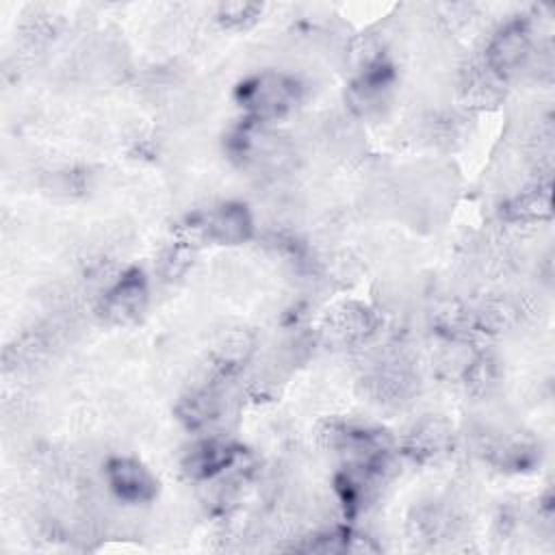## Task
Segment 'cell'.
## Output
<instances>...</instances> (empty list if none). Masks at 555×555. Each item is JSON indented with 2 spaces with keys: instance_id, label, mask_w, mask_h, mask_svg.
I'll list each match as a JSON object with an SVG mask.
<instances>
[{
  "instance_id": "obj_5",
  "label": "cell",
  "mask_w": 555,
  "mask_h": 555,
  "mask_svg": "<svg viewBox=\"0 0 555 555\" xmlns=\"http://www.w3.org/2000/svg\"><path fill=\"white\" fill-rule=\"evenodd\" d=\"M199 228L212 241L241 243L251 232V217L241 204H223L202 215Z\"/></svg>"
},
{
  "instance_id": "obj_1",
  "label": "cell",
  "mask_w": 555,
  "mask_h": 555,
  "mask_svg": "<svg viewBox=\"0 0 555 555\" xmlns=\"http://www.w3.org/2000/svg\"><path fill=\"white\" fill-rule=\"evenodd\" d=\"M243 106L258 119L269 121L288 113L297 102V85L282 74H262L241 89Z\"/></svg>"
},
{
  "instance_id": "obj_7",
  "label": "cell",
  "mask_w": 555,
  "mask_h": 555,
  "mask_svg": "<svg viewBox=\"0 0 555 555\" xmlns=\"http://www.w3.org/2000/svg\"><path fill=\"white\" fill-rule=\"evenodd\" d=\"M449 434L438 423H427L425 429L414 434V447H418L421 453H438L447 444Z\"/></svg>"
},
{
  "instance_id": "obj_2",
  "label": "cell",
  "mask_w": 555,
  "mask_h": 555,
  "mask_svg": "<svg viewBox=\"0 0 555 555\" xmlns=\"http://www.w3.org/2000/svg\"><path fill=\"white\" fill-rule=\"evenodd\" d=\"M111 490L128 503H145L156 494V481L150 470L132 457H115L106 464Z\"/></svg>"
},
{
  "instance_id": "obj_8",
  "label": "cell",
  "mask_w": 555,
  "mask_h": 555,
  "mask_svg": "<svg viewBox=\"0 0 555 555\" xmlns=\"http://www.w3.org/2000/svg\"><path fill=\"white\" fill-rule=\"evenodd\" d=\"M258 11L256 4H245V2H230V4H223L221 7V15L225 22H245V20H251L254 13Z\"/></svg>"
},
{
  "instance_id": "obj_6",
  "label": "cell",
  "mask_w": 555,
  "mask_h": 555,
  "mask_svg": "<svg viewBox=\"0 0 555 555\" xmlns=\"http://www.w3.org/2000/svg\"><path fill=\"white\" fill-rule=\"evenodd\" d=\"M236 460V451L232 444L219 438H206L197 442L184 460V468L195 479H210L225 468H230Z\"/></svg>"
},
{
  "instance_id": "obj_4",
  "label": "cell",
  "mask_w": 555,
  "mask_h": 555,
  "mask_svg": "<svg viewBox=\"0 0 555 555\" xmlns=\"http://www.w3.org/2000/svg\"><path fill=\"white\" fill-rule=\"evenodd\" d=\"M147 288L141 273L124 275L102 299V314L113 323H128L139 317L145 306Z\"/></svg>"
},
{
  "instance_id": "obj_3",
  "label": "cell",
  "mask_w": 555,
  "mask_h": 555,
  "mask_svg": "<svg viewBox=\"0 0 555 555\" xmlns=\"http://www.w3.org/2000/svg\"><path fill=\"white\" fill-rule=\"evenodd\" d=\"M531 52V35L522 22L507 24L488 48V65L494 74L507 76L516 72Z\"/></svg>"
}]
</instances>
